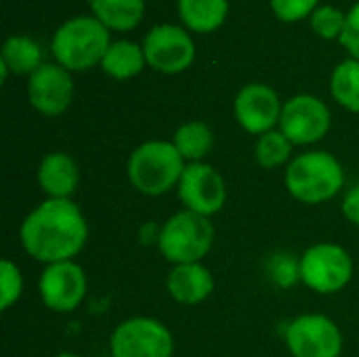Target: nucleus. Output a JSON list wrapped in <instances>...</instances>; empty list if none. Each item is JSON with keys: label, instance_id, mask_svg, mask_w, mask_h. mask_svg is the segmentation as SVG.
Wrapping results in <instances>:
<instances>
[{"label": "nucleus", "instance_id": "f257e3e1", "mask_svg": "<svg viewBox=\"0 0 359 357\" xmlns=\"http://www.w3.org/2000/svg\"><path fill=\"white\" fill-rule=\"evenodd\" d=\"M23 250L44 265L74 261L88 238V225L72 200L46 198L21 223L19 229Z\"/></svg>", "mask_w": 359, "mask_h": 357}, {"label": "nucleus", "instance_id": "f03ea898", "mask_svg": "<svg viewBox=\"0 0 359 357\" xmlns=\"http://www.w3.org/2000/svg\"><path fill=\"white\" fill-rule=\"evenodd\" d=\"M345 185L343 164L330 151L311 149L286 166V189L303 204H324Z\"/></svg>", "mask_w": 359, "mask_h": 357}, {"label": "nucleus", "instance_id": "7ed1b4c3", "mask_svg": "<svg viewBox=\"0 0 359 357\" xmlns=\"http://www.w3.org/2000/svg\"><path fill=\"white\" fill-rule=\"evenodd\" d=\"M185 160L172 141H145L128 158L126 175L130 185L143 196H164L179 185Z\"/></svg>", "mask_w": 359, "mask_h": 357}, {"label": "nucleus", "instance_id": "20e7f679", "mask_svg": "<svg viewBox=\"0 0 359 357\" xmlns=\"http://www.w3.org/2000/svg\"><path fill=\"white\" fill-rule=\"evenodd\" d=\"M109 29L97 17H74L57 27L50 40L53 57L67 72L90 69L109 48Z\"/></svg>", "mask_w": 359, "mask_h": 357}, {"label": "nucleus", "instance_id": "39448f33", "mask_svg": "<svg viewBox=\"0 0 359 357\" xmlns=\"http://www.w3.org/2000/svg\"><path fill=\"white\" fill-rule=\"evenodd\" d=\"M215 227L210 219L183 208L162 225L158 248L160 255L172 265L202 263V259L210 252Z\"/></svg>", "mask_w": 359, "mask_h": 357}, {"label": "nucleus", "instance_id": "423d86ee", "mask_svg": "<svg viewBox=\"0 0 359 357\" xmlns=\"http://www.w3.org/2000/svg\"><path fill=\"white\" fill-rule=\"evenodd\" d=\"M353 278L351 255L332 242H320L301 257V282L318 295H334Z\"/></svg>", "mask_w": 359, "mask_h": 357}, {"label": "nucleus", "instance_id": "0eeeda50", "mask_svg": "<svg viewBox=\"0 0 359 357\" xmlns=\"http://www.w3.org/2000/svg\"><path fill=\"white\" fill-rule=\"evenodd\" d=\"M109 351L111 357H172L175 341L160 320L137 316L116 326Z\"/></svg>", "mask_w": 359, "mask_h": 357}, {"label": "nucleus", "instance_id": "6e6552de", "mask_svg": "<svg viewBox=\"0 0 359 357\" xmlns=\"http://www.w3.org/2000/svg\"><path fill=\"white\" fill-rule=\"evenodd\" d=\"M284 339L292 357H339L343 351L341 328L322 314L294 318L288 324Z\"/></svg>", "mask_w": 359, "mask_h": 357}, {"label": "nucleus", "instance_id": "1a4fd4ad", "mask_svg": "<svg viewBox=\"0 0 359 357\" xmlns=\"http://www.w3.org/2000/svg\"><path fill=\"white\" fill-rule=\"evenodd\" d=\"M330 109L313 95H294L282 107L280 130L292 145H313L330 130Z\"/></svg>", "mask_w": 359, "mask_h": 357}, {"label": "nucleus", "instance_id": "9d476101", "mask_svg": "<svg viewBox=\"0 0 359 357\" xmlns=\"http://www.w3.org/2000/svg\"><path fill=\"white\" fill-rule=\"evenodd\" d=\"M177 194L185 210L208 219L217 215L227 200V187L221 173L206 162H189L185 166Z\"/></svg>", "mask_w": 359, "mask_h": 357}, {"label": "nucleus", "instance_id": "9b49d317", "mask_svg": "<svg viewBox=\"0 0 359 357\" xmlns=\"http://www.w3.org/2000/svg\"><path fill=\"white\" fill-rule=\"evenodd\" d=\"M145 61L162 74H179L194 63L196 44L191 36L172 23L151 27L143 40Z\"/></svg>", "mask_w": 359, "mask_h": 357}, {"label": "nucleus", "instance_id": "f8f14e48", "mask_svg": "<svg viewBox=\"0 0 359 357\" xmlns=\"http://www.w3.org/2000/svg\"><path fill=\"white\" fill-rule=\"evenodd\" d=\"M42 303L57 314H69L80 307L86 297V274L76 261L50 263L38 282Z\"/></svg>", "mask_w": 359, "mask_h": 357}, {"label": "nucleus", "instance_id": "ddd939ff", "mask_svg": "<svg viewBox=\"0 0 359 357\" xmlns=\"http://www.w3.org/2000/svg\"><path fill=\"white\" fill-rule=\"evenodd\" d=\"M74 97V80L65 67L59 63H42L27 78V99L29 105L48 118L61 116Z\"/></svg>", "mask_w": 359, "mask_h": 357}, {"label": "nucleus", "instance_id": "4468645a", "mask_svg": "<svg viewBox=\"0 0 359 357\" xmlns=\"http://www.w3.org/2000/svg\"><path fill=\"white\" fill-rule=\"evenodd\" d=\"M282 103L278 93L267 84H246L233 101V114L238 124L250 135H265L276 130L282 116Z\"/></svg>", "mask_w": 359, "mask_h": 357}, {"label": "nucleus", "instance_id": "2eb2a0df", "mask_svg": "<svg viewBox=\"0 0 359 357\" xmlns=\"http://www.w3.org/2000/svg\"><path fill=\"white\" fill-rule=\"evenodd\" d=\"M38 185L53 200H69L80 183V168L65 151L46 154L38 166Z\"/></svg>", "mask_w": 359, "mask_h": 357}, {"label": "nucleus", "instance_id": "dca6fc26", "mask_svg": "<svg viewBox=\"0 0 359 357\" xmlns=\"http://www.w3.org/2000/svg\"><path fill=\"white\" fill-rule=\"evenodd\" d=\"M168 295L181 305H200L215 290V278L202 263L175 265L166 278Z\"/></svg>", "mask_w": 359, "mask_h": 357}, {"label": "nucleus", "instance_id": "f3484780", "mask_svg": "<svg viewBox=\"0 0 359 357\" xmlns=\"http://www.w3.org/2000/svg\"><path fill=\"white\" fill-rule=\"evenodd\" d=\"M177 6L185 27L200 34H210L219 29L225 23L229 11L227 0H179Z\"/></svg>", "mask_w": 359, "mask_h": 357}, {"label": "nucleus", "instance_id": "a211bd4d", "mask_svg": "<svg viewBox=\"0 0 359 357\" xmlns=\"http://www.w3.org/2000/svg\"><path fill=\"white\" fill-rule=\"evenodd\" d=\"M88 6L107 29L128 32L143 19L145 0H88Z\"/></svg>", "mask_w": 359, "mask_h": 357}, {"label": "nucleus", "instance_id": "6ab92c4d", "mask_svg": "<svg viewBox=\"0 0 359 357\" xmlns=\"http://www.w3.org/2000/svg\"><path fill=\"white\" fill-rule=\"evenodd\" d=\"M145 53H143V46L130 42V40H118V42H111L103 61H101V67L107 76L116 78V80H128L133 76H137L143 65H145Z\"/></svg>", "mask_w": 359, "mask_h": 357}, {"label": "nucleus", "instance_id": "aec40b11", "mask_svg": "<svg viewBox=\"0 0 359 357\" xmlns=\"http://www.w3.org/2000/svg\"><path fill=\"white\" fill-rule=\"evenodd\" d=\"M0 61L13 74H27V76H32L42 65V48L29 36H11L2 44Z\"/></svg>", "mask_w": 359, "mask_h": 357}, {"label": "nucleus", "instance_id": "412c9836", "mask_svg": "<svg viewBox=\"0 0 359 357\" xmlns=\"http://www.w3.org/2000/svg\"><path fill=\"white\" fill-rule=\"evenodd\" d=\"M172 145L183 156V160L202 162L215 145V135L206 122L194 120V122H185L177 128Z\"/></svg>", "mask_w": 359, "mask_h": 357}, {"label": "nucleus", "instance_id": "4be33fe9", "mask_svg": "<svg viewBox=\"0 0 359 357\" xmlns=\"http://www.w3.org/2000/svg\"><path fill=\"white\" fill-rule=\"evenodd\" d=\"M330 93L334 101L353 112L359 114V61L358 59H347L339 63L330 76Z\"/></svg>", "mask_w": 359, "mask_h": 357}, {"label": "nucleus", "instance_id": "5701e85b", "mask_svg": "<svg viewBox=\"0 0 359 357\" xmlns=\"http://www.w3.org/2000/svg\"><path fill=\"white\" fill-rule=\"evenodd\" d=\"M292 147L294 145L288 141V137L282 130H269L259 137V141L255 145V158H257L259 166L273 170V168L284 166L290 160Z\"/></svg>", "mask_w": 359, "mask_h": 357}, {"label": "nucleus", "instance_id": "b1692460", "mask_svg": "<svg viewBox=\"0 0 359 357\" xmlns=\"http://www.w3.org/2000/svg\"><path fill=\"white\" fill-rule=\"evenodd\" d=\"M267 276L280 288H292L301 280V259L288 252H276L267 261Z\"/></svg>", "mask_w": 359, "mask_h": 357}, {"label": "nucleus", "instance_id": "393cba45", "mask_svg": "<svg viewBox=\"0 0 359 357\" xmlns=\"http://www.w3.org/2000/svg\"><path fill=\"white\" fill-rule=\"evenodd\" d=\"M345 23H347V15L337 8V6H330V4H324V6H318L311 15V27L318 36L326 38V40H332V38H341L343 29H345Z\"/></svg>", "mask_w": 359, "mask_h": 357}, {"label": "nucleus", "instance_id": "a878e982", "mask_svg": "<svg viewBox=\"0 0 359 357\" xmlns=\"http://www.w3.org/2000/svg\"><path fill=\"white\" fill-rule=\"evenodd\" d=\"M21 295H23V276L13 261L4 259L0 263V309L6 311L13 305H17Z\"/></svg>", "mask_w": 359, "mask_h": 357}, {"label": "nucleus", "instance_id": "bb28decb", "mask_svg": "<svg viewBox=\"0 0 359 357\" xmlns=\"http://www.w3.org/2000/svg\"><path fill=\"white\" fill-rule=\"evenodd\" d=\"M269 2L276 17L286 23L301 21L313 15V11L318 8V0H269Z\"/></svg>", "mask_w": 359, "mask_h": 357}, {"label": "nucleus", "instance_id": "cd10ccee", "mask_svg": "<svg viewBox=\"0 0 359 357\" xmlns=\"http://www.w3.org/2000/svg\"><path fill=\"white\" fill-rule=\"evenodd\" d=\"M339 40L349 50L351 59L359 61V2L353 4L351 11L347 13V23H345V29Z\"/></svg>", "mask_w": 359, "mask_h": 357}, {"label": "nucleus", "instance_id": "c85d7f7f", "mask_svg": "<svg viewBox=\"0 0 359 357\" xmlns=\"http://www.w3.org/2000/svg\"><path fill=\"white\" fill-rule=\"evenodd\" d=\"M343 215L353 225H359V183L353 185L343 198Z\"/></svg>", "mask_w": 359, "mask_h": 357}, {"label": "nucleus", "instance_id": "c756f323", "mask_svg": "<svg viewBox=\"0 0 359 357\" xmlns=\"http://www.w3.org/2000/svg\"><path fill=\"white\" fill-rule=\"evenodd\" d=\"M160 231H162V225L158 227V225H154V223H147L143 229H141V242L143 244H158V240H160Z\"/></svg>", "mask_w": 359, "mask_h": 357}, {"label": "nucleus", "instance_id": "7c9ffc66", "mask_svg": "<svg viewBox=\"0 0 359 357\" xmlns=\"http://www.w3.org/2000/svg\"><path fill=\"white\" fill-rule=\"evenodd\" d=\"M55 357H82V356H76V353H59V356Z\"/></svg>", "mask_w": 359, "mask_h": 357}]
</instances>
